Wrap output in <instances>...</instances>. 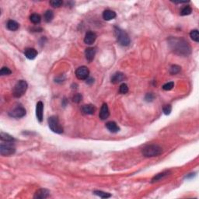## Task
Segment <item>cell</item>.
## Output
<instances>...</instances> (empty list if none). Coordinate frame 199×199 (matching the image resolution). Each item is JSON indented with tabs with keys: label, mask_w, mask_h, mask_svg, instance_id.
Wrapping results in <instances>:
<instances>
[{
	"label": "cell",
	"mask_w": 199,
	"mask_h": 199,
	"mask_svg": "<svg viewBox=\"0 0 199 199\" xmlns=\"http://www.w3.org/2000/svg\"><path fill=\"white\" fill-rule=\"evenodd\" d=\"M169 44L173 52L180 55L187 56L190 54L191 48L188 42L183 38H170Z\"/></svg>",
	"instance_id": "obj_1"
},
{
	"label": "cell",
	"mask_w": 199,
	"mask_h": 199,
	"mask_svg": "<svg viewBox=\"0 0 199 199\" xmlns=\"http://www.w3.org/2000/svg\"><path fill=\"white\" fill-rule=\"evenodd\" d=\"M163 149L158 145H146L142 149V154L145 157H154L162 154Z\"/></svg>",
	"instance_id": "obj_2"
},
{
	"label": "cell",
	"mask_w": 199,
	"mask_h": 199,
	"mask_svg": "<svg viewBox=\"0 0 199 199\" xmlns=\"http://www.w3.org/2000/svg\"><path fill=\"white\" fill-rule=\"evenodd\" d=\"M27 83L25 80H20L14 86L13 90H12V95L16 98H20L23 95H24L27 90Z\"/></svg>",
	"instance_id": "obj_3"
},
{
	"label": "cell",
	"mask_w": 199,
	"mask_h": 199,
	"mask_svg": "<svg viewBox=\"0 0 199 199\" xmlns=\"http://www.w3.org/2000/svg\"><path fill=\"white\" fill-rule=\"evenodd\" d=\"M115 34H116L117 41L121 46L126 47L129 45L131 41H130L129 36L125 30L118 27H115Z\"/></svg>",
	"instance_id": "obj_4"
},
{
	"label": "cell",
	"mask_w": 199,
	"mask_h": 199,
	"mask_svg": "<svg viewBox=\"0 0 199 199\" xmlns=\"http://www.w3.org/2000/svg\"><path fill=\"white\" fill-rule=\"evenodd\" d=\"M48 126L52 132L57 134H62L63 133V127L61 125L60 122H59V118L56 116H52L48 120Z\"/></svg>",
	"instance_id": "obj_5"
},
{
	"label": "cell",
	"mask_w": 199,
	"mask_h": 199,
	"mask_svg": "<svg viewBox=\"0 0 199 199\" xmlns=\"http://www.w3.org/2000/svg\"><path fill=\"white\" fill-rule=\"evenodd\" d=\"M16 152V148L12 142L2 143L0 145V154L3 156H9L14 154Z\"/></svg>",
	"instance_id": "obj_6"
},
{
	"label": "cell",
	"mask_w": 199,
	"mask_h": 199,
	"mask_svg": "<svg viewBox=\"0 0 199 199\" xmlns=\"http://www.w3.org/2000/svg\"><path fill=\"white\" fill-rule=\"evenodd\" d=\"M89 75H90V71H89L88 68L86 66L79 67L76 71V77L80 80H87L89 78Z\"/></svg>",
	"instance_id": "obj_7"
},
{
	"label": "cell",
	"mask_w": 199,
	"mask_h": 199,
	"mask_svg": "<svg viewBox=\"0 0 199 199\" xmlns=\"http://www.w3.org/2000/svg\"><path fill=\"white\" fill-rule=\"evenodd\" d=\"M9 115L12 118H20L24 117L26 115V110L23 106L19 105L16 108H14L12 111L9 112Z\"/></svg>",
	"instance_id": "obj_8"
},
{
	"label": "cell",
	"mask_w": 199,
	"mask_h": 199,
	"mask_svg": "<svg viewBox=\"0 0 199 199\" xmlns=\"http://www.w3.org/2000/svg\"><path fill=\"white\" fill-rule=\"evenodd\" d=\"M50 196V191L47 189L41 188L37 190L35 192L34 195V198L35 199H45Z\"/></svg>",
	"instance_id": "obj_9"
},
{
	"label": "cell",
	"mask_w": 199,
	"mask_h": 199,
	"mask_svg": "<svg viewBox=\"0 0 199 199\" xmlns=\"http://www.w3.org/2000/svg\"><path fill=\"white\" fill-rule=\"evenodd\" d=\"M96 39H97V34L93 31H88L84 37V42L87 44L91 45L95 42Z\"/></svg>",
	"instance_id": "obj_10"
},
{
	"label": "cell",
	"mask_w": 199,
	"mask_h": 199,
	"mask_svg": "<svg viewBox=\"0 0 199 199\" xmlns=\"http://www.w3.org/2000/svg\"><path fill=\"white\" fill-rule=\"evenodd\" d=\"M43 110H44V104L41 101L37 104L36 107V116L39 122H42L43 121Z\"/></svg>",
	"instance_id": "obj_11"
},
{
	"label": "cell",
	"mask_w": 199,
	"mask_h": 199,
	"mask_svg": "<svg viewBox=\"0 0 199 199\" xmlns=\"http://www.w3.org/2000/svg\"><path fill=\"white\" fill-rule=\"evenodd\" d=\"M110 112H109V108H108V106L107 104H104L101 107V111H100V114H99V117L101 120H106L107 118L109 117Z\"/></svg>",
	"instance_id": "obj_12"
},
{
	"label": "cell",
	"mask_w": 199,
	"mask_h": 199,
	"mask_svg": "<svg viewBox=\"0 0 199 199\" xmlns=\"http://www.w3.org/2000/svg\"><path fill=\"white\" fill-rule=\"evenodd\" d=\"M96 55V50L94 48H88L85 51V56L87 60L89 62H91L94 59Z\"/></svg>",
	"instance_id": "obj_13"
},
{
	"label": "cell",
	"mask_w": 199,
	"mask_h": 199,
	"mask_svg": "<svg viewBox=\"0 0 199 199\" xmlns=\"http://www.w3.org/2000/svg\"><path fill=\"white\" fill-rule=\"evenodd\" d=\"M24 55L28 59H30V60H34V59L37 56V52L36 49L30 48H27L26 50H25Z\"/></svg>",
	"instance_id": "obj_14"
},
{
	"label": "cell",
	"mask_w": 199,
	"mask_h": 199,
	"mask_svg": "<svg viewBox=\"0 0 199 199\" xmlns=\"http://www.w3.org/2000/svg\"><path fill=\"white\" fill-rule=\"evenodd\" d=\"M125 80V75L122 73H116L111 77V83L114 84H118Z\"/></svg>",
	"instance_id": "obj_15"
},
{
	"label": "cell",
	"mask_w": 199,
	"mask_h": 199,
	"mask_svg": "<svg viewBox=\"0 0 199 199\" xmlns=\"http://www.w3.org/2000/svg\"><path fill=\"white\" fill-rule=\"evenodd\" d=\"M96 108L94 105L92 104H87V105L83 106L82 108V111H83V114H88V115H91V114H94L95 113Z\"/></svg>",
	"instance_id": "obj_16"
},
{
	"label": "cell",
	"mask_w": 199,
	"mask_h": 199,
	"mask_svg": "<svg viewBox=\"0 0 199 199\" xmlns=\"http://www.w3.org/2000/svg\"><path fill=\"white\" fill-rule=\"evenodd\" d=\"M106 127L112 133H117L120 131V128L114 121H109L106 124Z\"/></svg>",
	"instance_id": "obj_17"
},
{
	"label": "cell",
	"mask_w": 199,
	"mask_h": 199,
	"mask_svg": "<svg viewBox=\"0 0 199 199\" xmlns=\"http://www.w3.org/2000/svg\"><path fill=\"white\" fill-rule=\"evenodd\" d=\"M115 17H116V12L112 10L107 9V10L104 11V12H103V18L105 20H111L114 19Z\"/></svg>",
	"instance_id": "obj_18"
},
{
	"label": "cell",
	"mask_w": 199,
	"mask_h": 199,
	"mask_svg": "<svg viewBox=\"0 0 199 199\" xmlns=\"http://www.w3.org/2000/svg\"><path fill=\"white\" fill-rule=\"evenodd\" d=\"M7 28L11 30V31H16L19 29V23L17 22H16L15 20H10L7 22Z\"/></svg>",
	"instance_id": "obj_19"
},
{
	"label": "cell",
	"mask_w": 199,
	"mask_h": 199,
	"mask_svg": "<svg viewBox=\"0 0 199 199\" xmlns=\"http://www.w3.org/2000/svg\"><path fill=\"white\" fill-rule=\"evenodd\" d=\"M170 173V171H163L160 173H158L157 175H156L152 179V183H155V182H158L159 180H161L162 179H163L164 177H166V176H168Z\"/></svg>",
	"instance_id": "obj_20"
},
{
	"label": "cell",
	"mask_w": 199,
	"mask_h": 199,
	"mask_svg": "<svg viewBox=\"0 0 199 199\" xmlns=\"http://www.w3.org/2000/svg\"><path fill=\"white\" fill-rule=\"evenodd\" d=\"M0 139H1V140L5 142H12L14 141L13 137L11 136L9 134L4 133V132H1V134H0Z\"/></svg>",
	"instance_id": "obj_21"
},
{
	"label": "cell",
	"mask_w": 199,
	"mask_h": 199,
	"mask_svg": "<svg viewBox=\"0 0 199 199\" xmlns=\"http://www.w3.org/2000/svg\"><path fill=\"white\" fill-rule=\"evenodd\" d=\"M54 18V13L52 10H47L44 14V19L46 23H50Z\"/></svg>",
	"instance_id": "obj_22"
},
{
	"label": "cell",
	"mask_w": 199,
	"mask_h": 199,
	"mask_svg": "<svg viewBox=\"0 0 199 199\" xmlns=\"http://www.w3.org/2000/svg\"><path fill=\"white\" fill-rule=\"evenodd\" d=\"M30 21H31L33 23H34V24H37V23H39L41 22V18L40 15H38V14L37 13H33L30 15Z\"/></svg>",
	"instance_id": "obj_23"
},
{
	"label": "cell",
	"mask_w": 199,
	"mask_h": 199,
	"mask_svg": "<svg viewBox=\"0 0 199 199\" xmlns=\"http://www.w3.org/2000/svg\"><path fill=\"white\" fill-rule=\"evenodd\" d=\"M94 194L99 196L100 197H102V198H108V197H110L111 196V194L104 192V191H102V190H94Z\"/></svg>",
	"instance_id": "obj_24"
},
{
	"label": "cell",
	"mask_w": 199,
	"mask_h": 199,
	"mask_svg": "<svg viewBox=\"0 0 199 199\" xmlns=\"http://www.w3.org/2000/svg\"><path fill=\"white\" fill-rule=\"evenodd\" d=\"M190 36L194 41L199 42V34L197 30H193L190 33Z\"/></svg>",
	"instance_id": "obj_25"
},
{
	"label": "cell",
	"mask_w": 199,
	"mask_h": 199,
	"mask_svg": "<svg viewBox=\"0 0 199 199\" xmlns=\"http://www.w3.org/2000/svg\"><path fill=\"white\" fill-rule=\"evenodd\" d=\"M191 12H192V9H191L189 5H187V6L183 7V9H181V11H180V15H181V16H187V15H190V14L191 13Z\"/></svg>",
	"instance_id": "obj_26"
},
{
	"label": "cell",
	"mask_w": 199,
	"mask_h": 199,
	"mask_svg": "<svg viewBox=\"0 0 199 199\" xmlns=\"http://www.w3.org/2000/svg\"><path fill=\"white\" fill-rule=\"evenodd\" d=\"M181 70V68L179 66H177V65H174V66H172L170 69V73L171 75H176L177 73H179Z\"/></svg>",
	"instance_id": "obj_27"
},
{
	"label": "cell",
	"mask_w": 199,
	"mask_h": 199,
	"mask_svg": "<svg viewBox=\"0 0 199 199\" xmlns=\"http://www.w3.org/2000/svg\"><path fill=\"white\" fill-rule=\"evenodd\" d=\"M62 4L63 2L62 0H52V1H50V5L52 6L55 7V8H59Z\"/></svg>",
	"instance_id": "obj_28"
},
{
	"label": "cell",
	"mask_w": 199,
	"mask_h": 199,
	"mask_svg": "<svg viewBox=\"0 0 199 199\" xmlns=\"http://www.w3.org/2000/svg\"><path fill=\"white\" fill-rule=\"evenodd\" d=\"M128 92V87L127 84L125 83H122L119 87V93L121 94H125Z\"/></svg>",
	"instance_id": "obj_29"
},
{
	"label": "cell",
	"mask_w": 199,
	"mask_h": 199,
	"mask_svg": "<svg viewBox=\"0 0 199 199\" xmlns=\"http://www.w3.org/2000/svg\"><path fill=\"white\" fill-rule=\"evenodd\" d=\"M174 87V83L173 82H170V83H167L166 84L163 86V89L166 91H169V90H171Z\"/></svg>",
	"instance_id": "obj_30"
},
{
	"label": "cell",
	"mask_w": 199,
	"mask_h": 199,
	"mask_svg": "<svg viewBox=\"0 0 199 199\" xmlns=\"http://www.w3.org/2000/svg\"><path fill=\"white\" fill-rule=\"evenodd\" d=\"M11 73H12L11 70L7 67H2L1 69V71H0L1 76H8V75H10Z\"/></svg>",
	"instance_id": "obj_31"
},
{
	"label": "cell",
	"mask_w": 199,
	"mask_h": 199,
	"mask_svg": "<svg viewBox=\"0 0 199 199\" xmlns=\"http://www.w3.org/2000/svg\"><path fill=\"white\" fill-rule=\"evenodd\" d=\"M172 111V107L171 105H165L163 108V111L166 115H168L171 113Z\"/></svg>",
	"instance_id": "obj_32"
},
{
	"label": "cell",
	"mask_w": 199,
	"mask_h": 199,
	"mask_svg": "<svg viewBox=\"0 0 199 199\" xmlns=\"http://www.w3.org/2000/svg\"><path fill=\"white\" fill-rule=\"evenodd\" d=\"M82 99H83V97H82L81 94H76V95L73 97V101H74L75 103H80V101H82Z\"/></svg>",
	"instance_id": "obj_33"
},
{
	"label": "cell",
	"mask_w": 199,
	"mask_h": 199,
	"mask_svg": "<svg viewBox=\"0 0 199 199\" xmlns=\"http://www.w3.org/2000/svg\"><path fill=\"white\" fill-rule=\"evenodd\" d=\"M154 98V95L152 94H147V95L145 96V100L147 101H152Z\"/></svg>",
	"instance_id": "obj_34"
},
{
	"label": "cell",
	"mask_w": 199,
	"mask_h": 199,
	"mask_svg": "<svg viewBox=\"0 0 199 199\" xmlns=\"http://www.w3.org/2000/svg\"><path fill=\"white\" fill-rule=\"evenodd\" d=\"M94 79H92V78H90V79H87V84H92V83H94Z\"/></svg>",
	"instance_id": "obj_35"
}]
</instances>
